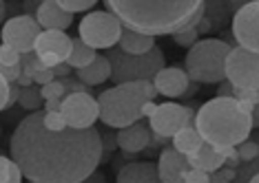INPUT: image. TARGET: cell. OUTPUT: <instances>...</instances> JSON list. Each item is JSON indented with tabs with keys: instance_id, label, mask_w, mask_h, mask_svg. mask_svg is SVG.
<instances>
[{
	"instance_id": "e575fe53",
	"label": "cell",
	"mask_w": 259,
	"mask_h": 183,
	"mask_svg": "<svg viewBox=\"0 0 259 183\" xmlns=\"http://www.w3.org/2000/svg\"><path fill=\"white\" fill-rule=\"evenodd\" d=\"M184 183H208V172L197 170V168H191L184 174Z\"/></svg>"
},
{
	"instance_id": "603a6c76",
	"label": "cell",
	"mask_w": 259,
	"mask_h": 183,
	"mask_svg": "<svg viewBox=\"0 0 259 183\" xmlns=\"http://www.w3.org/2000/svg\"><path fill=\"white\" fill-rule=\"evenodd\" d=\"M98 57V53L96 49H91V46H87L84 42H82L80 38H73V44H71V53H69V57H67V64L71 69L75 71H80V69H87L89 64L93 62Z\"/></svg>"
},
{
	"instance_id": "1f68e13d",
	"label": "cell",
	"mask_w": 259,
	"mask_h": 183,
	"mask_svg": "<svg viewBox=\"0 0 259 183\" xmlns=\"http://www.w3.org/2000/svg\"><path fill=\"white\" fill-rule=\"evenodd\" d=\"M235 179H237V170L226 168V166L222 170H217V172L208 174V183H233Z\"/></svg>"
},
{
	"instance_id": "ba28073f",
	"label": "cell",
	"mask_w": 259,
	"mask_h": 183,
	"mask_svg": "<svg viewBox=\"0 0 259 183\" xmlns=\"http://www.w3.org/2000/svg\"><path fill=\"white\" fill-rule=\"evenodd\" d=\"M226 82L241 91H259V53L233 46L226 57Z\"/></svg>"
},
{
	"instance_id": "8992f818",
	"label": "cell",
	"mask_w": 259,
	"mask_h": 183,
	"mask_svg": "<svg viewBox=\"0 0 259 183\" xmlns=\"http://www.w3.org/2000/svg\"><path fill=\"white\" fill-rule=\"evenodd\" d=\"M107 60L111 64V80L115 82V86L128 82H153L164 69V53L160 46H153L144 55H128L120 46H113L107 53Z\"/></svg>"
},
{
	"instance_id": "d6986e66",
	"label": "cell",
	"mask_w": 259,
	"mask_h": 183,
	"mask_svg": "<svg viewBox=\"0 0 259 183\" xmlns=\"http://www.w3.org/2000/svg\"><path fill=\"white\" fill-rule=\"evenodd\" d=\"M188 159V166L191 168H197V170H204V172H217V170L224 168V163H226V159H224V155L220 150H215L213 146L204 144L202 148H199L195 155L186 157Z\"/></svg>"
},
{
	"instance_id": "8fae6325",
	"label": "cell",
	"mask_w": 259,
	"mask_h": 183,
	"mask_svg": "<svg viewBox=\"0 0 259 183\" xmlns=\"http://www.w3.org/2000/svg\"><path fill=\"white\" fill-rule=\"evenodd\" d=\"M60 113L67 121V128L87 131V128H93V124L100 119V106L91 93H73L62 99Z\"/></svg>"
},
{
	"instance_id": "7bdbcfd3",
	"label": "cell",
	"mask_w": 259,
	"mask_h": 183,
	"mask_svg": "<svg viewBox=\"0 0 259 183\" xmlns=\"http://www.w3.org/2000/svg\"><path fill=\"white\" fill-rule=\"evenodd\" d=\"M155 108H157L155 102H146V104L142 106V117H151L153 113H155Z\"/></svg>"
},
{
	"instance_id": "60d3db41",
	"label": "cell",
	"mask_w": 259,
	"mask_h": 183,
	"mask_svg": "<svg viewBox=\"0 0 259 183\" xmlns=\"http://www.w3.org/2000/svg\"><path fill=\"white\" fill-rule=\"evenodd\" d=\"M62 106V99H49V102H45V110L47 113H51V110H60Z\"/></svg>"
},
{
	"instance_id": "5b68a950",
	"label": "cell",
	"mask_w": 259,
	"mask_h": 183,
	"mask_svg": "<svg viewBox=\"0 0 259 183\" xmlns=\"http://www.w3.org/2000/svg\"><path fill=\"white\" fill-rule=\"evenodd\" d=\"M233 46L224 40L206 38L186 53V75L195 84H222L226 80V57Z\"/></svg>"
},
{
	"instance_id": "7c38bea8",
	"label": "cell",
	"mask_w": 259,
	"mask_h": 183,
	"mask_svg": "<svg viewBox=\"0 0 259 183\" xmlns=\"http://www.w3.org/2000/svg\"><path fill=\"white\" fill-rule=\"evenodd\" d=\"M233 38L237 46L259 53V0L246 3L233 16Z\"/></svg>"
},
{
	"instance_id": "277c9868",
	"label": "cell",
	"mask_w": 259,
	"mask_h": 183,
	"mask_svg": "<svg viewBox=\"0 0 259 183\" xmlns=\"http://www.w3.org/2000/svg\"><path fill=\"white\" fill-rule=\"evenodd\" d=\"M157 91L153 82H128L107 88L98 95L100 119L109 128H126L142 119V106L153 102Z\"/></svg>"
},
{
	"instance_id": "52a82bcc",
	"label": "cell",
	"mask_w": 259,
	"mask_h": 183,
	"mask_svg": "<svg viewBox=\"0 0 259 183\" xmlns=\"http://www.w3.org/2000/svg\"><path fill=\"white\" fill-rule=\"evenodd\" d=\"M80 35L78 38L91 49H113L117 46L122 38V22L111 14V11H89L84 18L80 20Z\"/></svg>"
},
{
	"instance_id": "ab89813d",
	"label": "cell",
	"mask_w": 259,
	"mask_h": 183,
	"mask_svg": "<svg viewBox=\"0 0 259 183\" xmlns=\"http://www.w3.org/2000/svg\"><path fill=\"white\" fill-rule=\"evenodd\" d=\"M233 91H235V88H233L231 82L224 80L220 84V88H217V97H233Z\"/></svg>"
},
{
	"instance_id": "e0dca14e",
	"label": "cell",
	"mask_w": 259,
	"mask_h": 183,
	"mask_svg": "<svg viewBox=\"0 0 259 183\" xmlns=\"http://www.w3.org/2000/svg\"><path fill=\"white\" fill-rule=\"evenodd\" d=\"M73 38H69L64 31H42L36 40L33 53L36 55H58L62 62H67L69 53H71Z\"/></svg>"
},
{
	"instance_id": "30bf717a",
	"label": "cell",
	"mask_w": 259,
	"mask_h": 183,
	"mask_svg": "<svg viewBox=\"0 0 259 183\" xmlns=\"http://www.w3.org/2000/svg\"><path fill=\"white\" fill-rule=\"evenodd\" d=\"M42 33V29L36 22V18L29 14H20V16H11L7 22L0 29V38L3 44H9L11 49H16L20 55L25 53H33L38 35Z\"/></svg>"
},
{
	"instance_id": "836d02e7",
	"label": "cell",
	"mask_w": 259,
	"mask_h": 183,
	"mask_svg": "<svg viewBox=\"0 0 259 183\" xmlns=\"http://www.w3.org/2000/svg\"><path fill=\"white\" fill-rule=\"evenodd\" d=\"M20 73H22L20 64H16V67H5V64H0V75H3L9 84H14V82L20 78Z\"/></svg>"
},
{
	"instance_id": "5bb4252c",
	"label": "cell",
	"mask_w": 259,
	"mask_h": 183,
	"mask_svg": "<svg viewBox=\"0 0 259 183\" xmlns=\"http://www.w3.org/2000/svg\"><path fill=\"white\" fill-rule=\"evenodd\" d=\"M191 170L188 159L180 155L173 146H166L157 159V174L162 183H184V174Z\"/></svg>"
},
{
	"instance_id": "ee69618b",
	"label": "cell",
	"mask_w": 259,
	"mask_h": 183,
	"mask_svg": "<svg viewBox=\"0 0 259 183\" xmlns=\"http://www.w3.org/2000/svg\"><path fill=\"white\" fill-rule=\"evenodd\" d=\"M252 128H259V104L252 108Z\"/></svg>"
},
{
	"instance_id": "f6af8a7d",
	"label": "cell",
	"mask_w": 259,
	"mask_h": 183,
	"mask_svg": "<svg viewBox=\"0 0 259 183\" xmlns=\"http://www.w3.org/2000/svg\"><path fill=\"white\" fill-rule=\"evenodd\" d=\"M5 14H7V5L0 0V25H3V20H5Z\"/></svg>"
},
{
	"instance_id": "b9f144b4",
	"label": "cell",
	"mask_w": 259,
	"mask_h": 183,
	"mask_svg": "<svg viewBox=\"0 0 259 183\" xmlns=\"http://www.w3.org/2000/svg\"><path fill=\"white\" fill-rule=\"evenodd\" d=\"M82 183H107V179H104V174H102V172H98V170H96V172H93L89 179H84Z\"/></svg>"
},
{
	"instance_id": "4316f807",
	"label": "cell",
	"mask_w": 259,
	"mask_h": 183,
	"mask_svg": "<svg viewBox=\"0 0 259 183\" xmlns=\"http://www.w3.org/2000/svg\"><path fill=\"white\" fill-rule=\"evenodd\" d=\"M40 95H42L45 102H49V99H64L67 97V91H64V84L60 80H54L47 86L40 88Z\"/></svg>"
},
{
	"instance_id": "d590c367",
	"label": "cell",
	"mask_w": 259,
	"mask_h": 183,
	"mask_svg": "<svg viewBox=\"0 0 259 183\" xmlns=\"http://www.w3.org/2000/svg\"><path fill=\"white\" fill-rule=\"evenodd\" d=\"M9 82L0 75V110L7 108V99H9Z\"/></svg>"
},
{
	"instance_id": "9c48e42d",
	"label": "cell",
	"mask_w": 259,
	"mask_h": 183,
	"mask_svg": "<svg viewBox=\"0 0 259 183\" xmlns=\"http://www.w3.org/2000/svg\"><path fill=\"white\" fill-rule=\"evenodd\" d=\"M195 115L188 106H180L175 102L157 104L155 113L149 117V128L153 135H160L164 139H173L182 128L193 126Z\"/></svg>"
},
{
	"instance_id": "6da1fadb",
	"label": "cell",
	"mask_w": 259,
	"mask_h": 183,
	"mask_svg": "<svg viewBox=\"0 0 259 183\" xmlns=\"http://www.w3.org/2000/svg\"><path fill=\"white\" fill-rule=\"evenodd\" d=\"M45 113H31L11 135V159L31 183H82L102 161V135L96 128L51 133Z\"/></svg>"
},
{
	"instance_id": "7a4b0ae2",
	"label": "cell",
	"mask_w": 259,
	"mask_h": 183,
	"mask_svg": "<svg viewBox=\"0 0 259 183\" xmlns=\"http://www.w3.org/2000/svg\"><path fill=\"white\" fill-rule=\"evenodd\" d=\"M111 11L124 29L144 35H175L182 29H197L206 3L199 0H107Z\"/></svg>"
},
{
	"instance_id": "f546056e",
	"label": "cell",
	"mask_w": 259,
	"mask_h": 183,
	"mask_svg": "<svg viewBox=\"0 0 259 183\" xmlns=\"http://www.w3.org/2000/svg\"><path fill=\"white\" fill-rule=\"evenodd\" d=\"M237 155H239V161H255L259 157V144L257 141H244V144L237 146Z\"/></svg>"
},
{
	"instance_id": "f1b7e54d",
	"label": "cell",
	"mask_w": 259,
	"mask_h": 183,
	"mask_svg": "<svg viewBox=\"0 0 259 183\" xmlns=\"http://www.w3.org/2000/svg\"><path fill=\"white\" fill-rule=\"evenodd\" d=\"M173 40H175V44L178 46H188V49H191L193 44L199 42V33H197V29L188 27V29H182V31L175 33Z\"/></svg>"
},
{
	"instance_id": "9a60e30c",
	"label": "cell",
	"mask_w": 259,
	"mask_h": 183,
	"mask_svg": "<svg viewBox=\"0 0 259 183\" xmlns=\"http://www.w3.org/2000/svg\"><path fill=\"white\" fill-rule=\"evenodd\" d=\"M33 18H36V22L42 31H67L73 22V16L67 14L58 5V0H45V3H40Z\"/></svg>"
},
{
	"instance_id": "f35d334b",
	"label": "cell",
	"mask_w": 259,
	"mask_h": 183,
	"mask_svg": "<svg viewBox=\"0 0 259 183\" xmlns=\"http://www.w3.org/2000/svg\"><path fill=\"white\" fill-rule=\"evenodd\" d=\"M71 71H73V69L69 67L67 62H64V64H60V67L54 69V75H56L58 80H64V78H71Z\"/></svg>"
},
{
	"instance_id": "3957f363",
	"label": "cell",
	"mask_w": 259,
	"mask_h": 183,
	"mask_svg": "<svg viewBox=\"0 0 259 183\" xmlns=\"http://www.w3.org/2000/svg\"><path fill=\"white\" fill-rule=\"evenodd\" d=\"M204 144L213 148H237L252 131V106L235 97H213L199 106L193 121Z\"/></svg>"
},
{
	"instance_id": "2e32d148",
	"label": "cell",
	"mask_w": 259,
	"mask_h": 183,
	"mask_svg": "<svg viewBox=\"0 0 259 183\" xmlns=\"http://www.w3.org/2000/svg\"><path fill=\"white\" fill-rule=\"evenodd\" d=\"M153 141L151 128L146 124L138 121L133 126H126L117 133V148L124 150L126 155H138V152L146 150Z\"/></svg>"
},
{
	"instance_id": "7402d4cb",
	"label": "cell",
	"mask_w": 259,
	"mask_h": 183,
	"mask_svg": "<svg viewBox=\"0 0 259 183\" xmlns=\"http://www.w3.org/2000/svg\"><path fill=\"white\" fill-rule=\"evenodd\" d=\"M202 146H204V141H202V137H199V133L195 131V126L182 128V131L173 137V148L178 150L180 155H184V157L195 155Z\"/></svg>"
},
{
	"instance_id": "bcb514c9",
	"label": "cell",
	"mask_w": 259,
	"mask_h": 183,
	"mask_svg": "<svg viewBox=\"0 0 259 183\" xmlns=\"http://www.w3.org/2000/svg\"><path fill=\"white\" fill-rule=\"evenodd\" d=\"M248 183H259V172H255V174H252L250 179H248Z\"/></svg>"
},
{
	"instance_id": "484cf974",
	"label": "cell",
	"mask_w": 259,
	"mask_h": 183,
	"mask_svg": "<svg viewBox=\"0 0 259 183\" xmlns=\"http://www.w3.org/2000/svg\"><path fill=\"white\" fill-rule=\"evenodd\" d=\"M42 124H45L47 131H51V133H62V131H67V121H64V117H62L60 110H51V113H47V110H45Z\"/></svg>"
},
{
	"instance_id": "74e56055",
	"label": "cell",
	"mask_w": 259,
	"mask_h": 183,
	"mask_svg": "<svg viewBox=\"0 0 259 183\" xmlns=\"http://www.w3.org/2000/svg\"><path fill=\"white\" fill-rule=\"evenodd\" d=\"M20 91H22V88H20L18 84H16V82H14V84L9 86V99H7V108H9V106H14V104H16V102H18V99H20Z\"/></svg>"
},
{
	"instance_id": "d4e9b609",
	"label": "cell",
	"mask_w": 259,
	"mask_h": 183,
	"mask_svg": "<svg viewBox=\"0 0 259 183\" xmlns=\"http://www.w3.org/2000/svg\"><path fill=\"white\" fill-rule=\"evenodd\" d=\"M42 102H45V99H42V95H40V88L29 86V88H22V91H20L18 104L25 110H38L40 106H42Z\"/></svg>"
},
{
	"instance_id": "ac0fdd59",
	"label": "cell",
	"mask_w": 259,
	"mask_h": 183,
	"mask_svg": "<svg viewBox=\"0 0 259 183\" xmlns=\"http://www.w3.org/2000/svg\"><path fill=\"white\" fill-rule=\"evenodd\" d=\"M115 183H162L157 174V163L153 161H133L126 163L117 172Z\"/></svg>"
},
{
	"instance_id": "4fadbf2b",
	"label": "cell",
	"mask_w": 259,
	"mask_h": 183,
	"mask_svg": "<svg viewBox=\"0 0 259 183\" xmlns=\"http://www.w3.org/2000/svg\"><path fill=\"white\" fill-rule=\"evenodd\" d=\"M191 84H193L191 78L180 67H164L155 75V80H153L157 95H164V97H184Z\"/></svg>"
},
{
	"instance_id": "4dcf8cb0",
	"label": "cell",
	"mask_w": 259,
	"mask_h": 183,
	"mask_svg": "<svg viewBox=\"0 0 259 183\" xmlns=\"http://www.w3.org/2000/svg\"><path fill=\"white\" fill-rule=\"evenodd\" d=\"M20 53L16 49H11L9 44H0V64H5V67H16V64H20Z\"/></svg>"
},
{
	"instance_id": "cb8c5ba5",
	"label": "cell",
	"mask_w": 259,
	"mask_h": 183,
	"mask_svg": "<svg viewBox=\"0 0 259 183\" xmlns=\"http://www.w3.org/2000/svg\"><path fill=\"white\" fill-rule=\"evenodd\" d=\"M0 183H22V172L11 157L0 155Z\"/></svg>"
},
{
	"instance_id": "44dd1931",
	"label": "cell",
	"mask_w": 259,
	"mask_h": 183,
	"mask_svg": "<svg viewBox=\"0 0 259 183\" xmlns=\"http://www.w3.org/2000/svg\"><path fill=\"white\" fill-rule=\"evenodd\" d=\"M117 46H120L124 53H128V55H144V53H149L153 46H155V38L138 33V31H131V29H124Z\"/></svg>"
},
{
	"instance_id": "d6a6232c",
	"label": "cell",
	"mask_w": 259,
	"mask_h": 183,
	"mask_svg": "<svg viewBox=\"0 0 259 183\" xmlns=\"http://www.w3.org/2000/svg\"><path fill=\"white\" fill-rule=\"evenodd\" d=\"M33 84H40V86H47L49 84V82H54L56 80V75H54V71L51 69H47V67H42V64H40V67L36 69V73H33Z\"/></svg>"
},
{
	"instance_id": "ffe728a7",
	"label": "cell",
	"mask_w": 259,
	"mask_h": 183,
	"mask_svg": "<svg viewBox=\"0 0 259 183\" xmlns=\"http://www.w3.org/2000/svg\"><path fill=\"white\" fill-rule=\"evenodd\" d=\"M75 73H78V80L84 86H98L102 82L111 80V64L107 60V55H98L87 69H80Z\"/></svg>"
},
{
	"instance_id": "8d00e7d4",
	"label": "cell",
	"mask_w": 259,
	"mask_h": 183,
	"mask_svg": "<svg viewBox=\"0 0 259 183\" xmlns=\"http://www.w3.org/2000/svg\"><path fill=\"white\" fill-rule=\"evenodd\" d=\"M117 148V135H102V155L104 152H109V150H115Z\"/></svg>"
},
{
	"instance_id": "83f0119b",
	"label": "cell",
	"mask_w": 259,
	"mask_h": 183,
	"mask_svg": "<svg viewBox=\"0 0 259 183\" xmlns=\"http://www.w3.org/2000/svg\"><path fill=\"white\" fill-rule=\"evenodd\" d=\"M58 5L67 11V14H80V11H91L96 7L93 0H58Z\"/></svg>"
}]
</instances>
